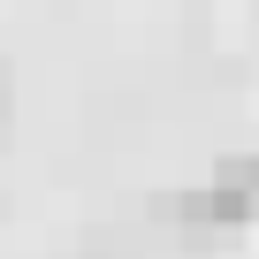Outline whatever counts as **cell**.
I'll list each match as a JSON object with an SVG mask.
<instances>
[{
	"instance_id": "obj_1",
	"label": "cell",
	"mask_w": 259,
	"mask_h": 259,
	"mask_svg": "<svg viewBox=\"0 0 259 259\" xmlns=\"http://www.w3.org/2000/svg\"><path fill=\"white\" fill-rule=\"evenodd\" d=\"M153 213H160V221H176V229H191V236H229V229L259 221V198H251V191H229V183H198V191L160 198Z\"/></svg>"
}]
</instances>
